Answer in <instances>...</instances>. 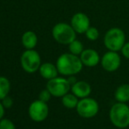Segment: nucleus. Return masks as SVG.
Instances as JSON below:
<instances>
[{
    "label": "nucleus",
    "mask_w": 129,
    "mask_h": 129,
    "mask_svg": "<svg viewBox=\"0 0 129 129\" xmlns=\"http://www.w3.org/2000/svg\"><path fill=\"white\" fill-rule=\"evenodd\" d=\"M80 59L84 66L95 67L99 63L100 57L97 51L93 49H85L80 54Z\"/></svg>",
    "instance_id": "obj_11"
},
{
    "label": "nucleus",
    "mask_w": 129,
    "mask_h": 129,
    "mask_svg": "<svg viewBox=\"0 0 129 129\" xmlns=\"http://www.w3.org/2000/svg\"><path fill=\"white\" fill-rule=\"evenodd\" d=\"M38 42V38L35 33L27 31L22 35V44L26 49H34Z\"/></svg>",
    "instance_id": "obj_14"
},
{
    "label": "nucleus",
    "mask_w": 129,
    "mask_h": 129,
    "mask_svg": "<svg viewBox=\"0 0 129 129\" xmlns=\"http://www.w3.org/2000/svg\"><path fill=\"white\" fill-rule=\"evenodd\" d=\"M83 62L78 55L71 53L62 54L56 61V67L61 75L70 77L79 73L83 69Z\"/></svg>",
    "instance_id": "obj_1"
},
{
    "label": "nucleus",
    "mask_w": 129,
    "mask_h": 129,
    "mask_svg": "<svg viewBox=\"0 0 129 129\" xmlns=\"http://www.w3.org/2000/svg\"><path fill=\"white\" fill-rule=\"evenodd\" d=\"M71 91L78 99H84L91 93V87L85 81H77L71 86Z\"/></svg>",
    "instance_id": "obj_12"
},
{
    "label": "nucleus",
    "mask_w": 129,
    "mask_h": 129,
    "mask_svg": "<svg viewBox=\"0 0 129 129\" xmlns=\"http://www.w3.org/2000/svg\"><path fill=\"white\" fill-rule=\"evenodd\" d=\"M120 56L115 51H109L105 53L101 59V65L103 69L108 72L116 71L120 66Z\"/></svg>",
    "instance_id": "obj_9"
},
{
    "label": "nucleus",
    "mask_w": 129,
    "mask_h": 129,
    "mask_svg": "<svg viewBox=\"0 0 129 129\" xmlns=\"http://www.w3.org/2000/svg\"><path fill=\"white\" fill-rule=\"evenodd\" d=\"M86 37L90 41H96L99 36V32L96 27H89V29L85 33Z\"/></svg>",
    "instance_id": "obj_19"
},
{
    "label": "nucleus",
    "mask_w": 129,
    "mask_h": 129,
    "mask_svg": "<svg viewBox=\"0 0 129 129\" xmlns=\"http://www.w3.org/2000/svg\"><path fill=\"white\" fill-rule=\"evenodd\" d=\"M20 63L23 70L27 73H34L39 70L41 60L39 53L34 49H26L20 57Z\"/></svg>",
    "instance_id": "obj_5"
},
{
    "label": "nucleus",
    "mask_w": 129,
    "mask_h": 129,
    "mask_svg": "<svg viewBox=\"0 0 129 129\" xmlns=\"http://www.w3.org/2000/svg\"><path fill=\"white\" fill-rule=\"evenodd\" d=\"M110 120L118 128H126L129 126V106L126 103L114 104L109 112Z\"/></svg>",
    "instance_id": "obj_2"
},
{
    "label": "nucleus",
    "mask_w": 129,
    "mask_h": 129,
    "mask_svg": "<svg viewBox=\"0 0 129 129\" xmlns=\"http://www.w3.org/2000/svg\"><path fill=\"white\" fill-rule=\"evenodd\" d=\"M121 52H122V54L126 59H129V42L125 43L123 48H121Z\"/></svg>",
    "instance_id": "obj_23"
},
{
    "label": "nucleus",
    "mask_w": 129,
    "mask_h": 129,
    "mask_svg": "<svg viewBox=\"0 0 129 129\" xmlns=\"http://www.w3.org/2000/svg\"><path fill=\"white\" fill-rule=\"evenodd\" d=\"M71 26L78 34H85L90 27V19L86 14L77 12L72 17Z\"/></svg>",
    "instance_id": "obj_10"
},
{
    "label": "nucleus",
    "mask_w": 129,
    "mask_h": 129,
    "mask_svg": "<svg viewBox=\"0 0 129 129\" xmlns=\"http://www.w3.org/2000/svg\"><path fill=\"white\" fill-rule=\"evenodd\" d=\"M78 102H79L78 98L73 93H67L66 95L61 98V103H62L63 106L68 109L76 108Z\"/></svg>",
    "instance_id": "obj_16"
},
{
    "label": "nucleus",
    "mask_w": 129,
    "mask_h": 129,
    "mask_svg": "<svg viewBox=\"0 0 129 129\" xmlns=\"http://www.w3.org/2000/svg\"><path fill=\"white\" fill-rule=\"evenodd\" d=\"M0 129H16V126L11 119L3 118L0 120Z\"/></svg>",
    "instance_id": "obj_20"
},
{
    "label": "nucleus",
    "mask_w": 129,
    "mask_h": 129,
    "mask_svg": "<svg viewBox=\"0 0 129 129\" xmlns=\"http://www.w3.org/2000/svg\"><path fill=\"white\" fill-rule=\"evenodd\" d=\"M76 31L71 25L66 23H58L53 27L52 35L58 43L69 45L76 40Z\"/></svg>",
    "instance_id": "obj_3"
},
{
    "label": "nucleus",
    "mask_w": 129,
    "mask_h": 129,
    "mask_svg": "<svg viewBox=\"0 0 129 129\" xmlns=\"http://www.w3.org/2000/svg\"><path fill=\"white\" fill-rule=\"evenodd\" d=\"M68 81H69V83H70V85H73L74 83H76L77 82V78H76L74 76H70L69 77V78H68Z\"/></svg>",
    "instance_id": "obj_25"
},
{
    "label": "nucleus",
    "mask_w": 129,
    "mask_h": 129,
    "mask_svg": "<svg viewBox=\"0 0 129 129\" xmlns=\"http://www.w3.org/2000/svg\"><path fill=\"white\" fill-rule=\"evenodd\" d=\"M47 89L49 90L53 97L62 98L71 90V85L68 79L64 77H54L48 81Z\"/></svg>",
    "instance_id": "obj_7"
},
{
    "label": "nucleus",
    "mask_w": 129,
    "mask_h": 129,
    "mask_svg": "<svg viewBox=\"0 0 129 129\" xmlns=\"http://www.w3.org/2000/svg\"><path fill=\"white\" fill-rule=\"evenodd\" d=\"M69 48L71 54H76V55H79L83 51V45L80 41L75 40L72 41L70 44H69Z\"/></svg>",
    "instance_id": "obj_18"
},
{
    "label": "nucleus",
    "mask_w": 129,
    "mask_h": 129,
    "mask_svg": "<svg viewBox=\"0 0 129 129\" xmlns=\"http://www.w3.org/2000/svg\"><path fill=\"white\" fill-rule=\"evenodd\" d=\"M115 99L118 102L126 103L129 101V84L125 83L117 88L114 93Z\"/></svg>",
    "instance_id": "obj_15"
},
{
    "label": "nucleus",
    "mask_w": 129,
    "mask_h": 129,
    "mask_svg": "<svg viewBox=\"0 0 129 129\" xmlns=\"http://www.w3.org/2000/svg\"><path fill=\"white\" fill-rule=\"evenodd\" d=\"M5 107H4L3 104L2 102H0V120H1L2 119L4 118V116H5Z\"/></svg>",
    "instance_id": "obj_24"
},
{
    "label": "nucleus",
    "mask_w": 129,
    "mask_h": 129,
    "mask_svg": "<svg viewBox=\"0 0 129 129\" xmlns=\"http://www.w3.org/2000/svg\"><path fill=\"white\" fill-rule=\"evenodd\" d=\"M49 113V108L46 102L37 99L30 104L28 108V114L31 119L35 122L44 121Z\"/></svg>",
    "instance_id": "obj_8"
},
{
    "label": "nucleus",
    "mask_w": 129,
    "mask_h": 129,
    "mask_svg": "<svg viewBox=\"0 0 129 129\" xmlns=\"http://www.w3.org/2000/svg\"><path fill=\"white\" fill-rule=\"evenodd\" d=\"M41 76L47 80H50L58 76V70L56 65H54L50 62H45L41 65L39 69Z\"/></svg>",
    "instance_id": "obj_13"
},
{
    "label": "nucleus",
    "mask_w": 129,
    "mask_h": 129,
    "mask_svg": "<svg viewBox=\"0 0 129 129\" xmlns=\"http://www.w3.org/2000/svg\"><path fill=\"white\" fill-rule=\"evenodd\" d=\"M76 109L80 117L83 119H91L99 112V105L94 99L87 97L80 99Z\"/></svg>",
    "instance_id": "obj_6"
},
{
    "label": "nucleus",
    "mask_w": 129,
    "mask_h": 129,
    "mask_svg": "<svg viewBox=\"0 0 129 129\" xmlns=\"http://www.w3.org/2000/svg\"><path fill=\"white\" fill-rule=\"evenodd\" d=\"M2 101V104H3L4 107H5V109L6 108H11V107L12 106V105H13V101H12V99H11L9 96H7V97H5V99H3Z\"/></svg>",
    "instance_id": "obj_22"
},
{
    "label": "nucleus",
    "mask_w": 129,
    "mask_h": 129,
    "mask_svg": "<svg viewBox=\"0 0 129 129\" xmlns=\"http://www.w3.org/2000/svg\"><path fill=\"white\" fill-rule=\"evenodd\" d=\"M11 83L5 77H0V100H3L10 92Z\"/></svg>",
    "instance_id": "obj_17"
},
{
    "label": "nucleus",
    "mask_w": 129,
    "mask_h": 129,
    "mask_svg": "<svg viewBox=\"0 0 129 129\" xmlns=\"http://www.w3.org/2000/svg\"><path fill=\"white\" fill-rule=\"evenodd\" d=\"M52 95L51 93L49 92V90H48V89H45V90H41V93L39 94V99L41 101H43V102H46L48 103V101L50 100V99H51Z\"/></svg>",
    "instance_id": "obj_21"
},
{
    "label": "nucleus",
    "mask_w": 129,
    "mask_h": 129,
    "mask_svg": "<svg viewBox=\"0 0 129 129\" xmlns=\"http://www.w3.org/2000/svg\"><path fill=\"white\" fill-rule=\"evenodd\" d=\"M126 41L125 34L120 28L114 27L111 28L105 34V38H104V43L105 46L108 48L110 51L118 52L121 50L123 48Z\"/></svg>",
    "instance_id": "obj_4"
}]
</instances>
